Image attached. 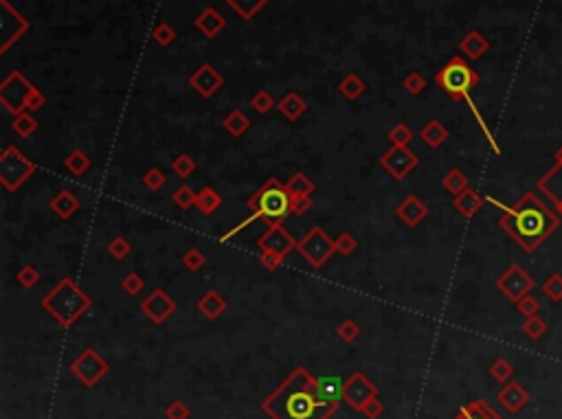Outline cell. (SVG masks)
Listing matches in <instances>:
<instances>
[{
    "instance_id": "db71d44e",
    "label": "cell",
    "mask_w": 562,
    "mask_h": 419,
    "mask_svg": "<svg viewBox=\"0 0 562 419\" xmlns=\"http://www.w3.org/2000/svg\"><path fill=\"white\" fill-rule=\"evenodd\" d=\"M516 310H518L520 316L532 318V316H538V312H540V303H538V298H536V296L527 294V296H523V298H520V301L516 303Z\"/></svg>"
},
{
    "instance_id": "e575fe53",
    "label": "cell",
    "mask_w": 562,
    "mask_h": 419,
    "mask_svg": "<svg viewBox=\"0 0 562 419\" xmlns=\"http://www.w3.org/2000/svg\"><path fill=\"white\" fill-rule=\"evenodd\" d=\"M11 130H13L20 138H31V136L37 132V121H35L33 112H23V114L13 116Z\"/></svg>"
},
{
    "instance_id": "5bb4252c",
    "label": "cell",
    "mask_w": 562,
    "mask_h": 419,
    "mask_svg": "<svg viewBox=\"0 0 562 419\" xmlns=\"http://www.w3.org/2000/svg\"><path fill=\"white\" fill-rule=\"evenodd\" d=\"M378 397V387L369 380L363 371L352 373L347 380L343 382V402L349 404L354 411H363V406Z\"/></svg>"
},
{
    "instance_id": "9f6ffc18",
    "label": "cell",
    "mask_w": 562,
    "mask_h": 419,
    "mask_svg": "<svg viewBox=\"0 0 562 419\" xmlns=\"http://www.w3.org/2000/svg\"><path fill=\"white\" fill-rule=\"evenodd\" d=\"M253 222H257V217H255V215L251 213V215H249L246 219H242V222H239V224H235V226H233L231 231H227V233H225L222 237H220V244H225V242H229V239H233V237H235L237 233H242L244 229H249V226H251Z\"/></svg>"
},
{
    "instance_id": "7bdbcfd3",
    "label": "cell",
    "mask_w": 562,
    "mask_h": 419,
    "mask_svg": "<svg viewBox=\"0 0 562 419\" xmlns=\"http://www.w3.org/2000/svg\"><path fill=\"white\" fill-rule=\"evenodd\" d=\"M251 106L257 114H268L273 108H277V102L273 99V95L268 90H257L251 97Z\"/></svg>"
},
{
    "instance_id": "8992f818",
    "label": "cell",
    "mask_w": 562,
    "mask_h": 419,
    "mask_svg": "<svg viewBox=\"0 0 562 419\" xmlns=\"http://www.w3.org/2000/svg\"><path fill=\"white\" fill-rule=\"evenodd\" d=\"M433 82L435 86L444 90L453 102H470V92L472 88L479 86L481 77L464 57L455 55L435 73Z\"/></svg>"
},
{
    "instance_id": "277c9868",
    "label": "cell",
    "mask_w": 562,
    "mask_h": 419,
    "mask_svg": "<svg viewBox=\"0 0 562 419\" xmlns=\"http://www.w3.org/2000/svg\"><path fill=\"white\" fill-rule=\"evenodd\" d=\"M0 104L5 106L9 114L18 116L23 112L42 110L47 104V97L20 71H11L3 82H0Z\"/></svg>"
},
{
    "instance_id": "f5cc1de1",
    "label": "cell",
    "mask_w": 562,
    "mask_h": 419,
    "mask_svg": "<svg viewBox=\"0 0 562 419\" xmlns=\"http://www.w3.org/2000/svg\"><path fill=\"white\" fill-rule=\"evenodd\" d=\"M145 288V281H143V277H140L138 272H128L124 279H121V290L130 296H136L140 294V290Z\"/></svg>"
},
{
    "instance_id": "7a4b0ae2",
    "label": "cell",
    "mask_w": 562,
    "mask_h": 419,
    "mask_svg": "<svg viewBox=\"0 0 562 419\" xmlns=\"http://www.w3.org/2000/svg\"><path fill=\"white\" fill-rule=\"evenodd\" d=\"M486 202L503 211V215L498 217V226L525 253L538 250L560 226V215L551 211L534 191H525L512 207L498 202L492 195H486Z\"/></svg>"
},
{
    "instance_id": "ba28073f",
    "label": "cell",
    "mask_w": 562,
    "mask_h": 419,
    "mask_svg": "<svg viewBox=\"0 0 562 419\" xmlns=\"http://www.w3.org/2000/svg\"><path fill=\"white\" fill-rule=\"evenodd\" d=\"M35 163L18 145H7L0 154V185L9 193H18V189L35 176Z\"/></svg>"
},
{
    "instance_id": "60d3db41",
    "label": "cell",
    "mask_w": 562,
    "mask_h": 419,
    "mask_svg": "<svg viewBox=\"0 0 562 419\" xmlns=\"http://www.w3.org/2000/svg\"><path fill=\"white\" fill-rule=\"evenodd\" d=\"M108 255L112 257V259H116V262H124L126 257H130V253H132V244L128 242L126 237H112L110 242H108Z\"/></svg>"
},
{
    "instance_id": "7c38bea8",
    "label": "cell",
    "mask_w": 562,
    "mask_h": 419,
    "mask_svg": "<svg viewBox=\"0 0 562 419\" xmlns=\"http://www.w3.org/2000/svg\"><path fill=\"white\" fill-rule=\"evenodd\" d=\"M419 165V158L409 145H391L383 156H380V167H383L393 181H405V178Z\"/></svg>"
},
{
    "instance_id": "d4e9b609",
    "label": "cell",
    "mask_w": 562,
    "mask_h": 419,
    "mask_svg": "<svg viewBox=\"0 0 562 419\" xmlns=\"http://www.w3.org/2000/svg\"><path fill=\"white\" fill-rule=\"evenodd\" d=\"M488 49H490V42L484 37V33L477 31V29L468 31L464 37L459 40V51L464 53L468 59H472V62H474V59L484 57L488 53Z\"/></svg>"
},
{
    "instance_id": "bcb514c9",
    "label": "cell",
    "mask_w": 562,
    "mask_h": 419,
    "mask_svg": "<svg viewBox=\"0 0 562 419\" xmlns=\"http://www.w3.org/2000/svg\"><path fill=\"white\" fill-rule=\"evenodd\" d=\"M336 334H338V338L343 343L352 345V343H356L358 338H360V327H358L356 321H352V318H343V321H340L338 327H336Z\"/></svg>"
},
{
    "instance_id": "f907efd6",
    "label": "cell",
    "mask_w": 562,
    "mask_h": 419,
    "mask_svg": "<svg viewBox=\"0 0 562 419\" xmlns=\"http://www.w3.org/2000/svg\"><path fill=\"white\" fill-rule=\"evenodd\" d=\"M402 88H405L409 95L417 97V95H422V90L426 88V79L422 77V73H417V71H411V73H409V75H405V79H402Z\"/></svg>"
},
{
    "instance_id": "8d00e7d4",
    "label": "cell",
    "mask_w": 562,
    "mask_h": 419,
    "mask_svg": "<svg viewBox=\"0 0 562 419\" xmlns=\"http://www.w3.org/2000/svg\"><path fill=\"white\" fill-rule=\"evenodd\" d=\"M140 183H143V187H145V189H150V191L158 193L160 189H163V187L167 185V176H165V171H163V169H158V167H150V169L143 174V178H140Z\"/></svg>"
},
{
    "instance_id": "83f0119b",
    "label": "cell",
    "mask_w": 562,
    "mask_h": 419,
    "mask_svg": "<svg viewBox=\"0 0 562 419\" xmlns=\"http://www.w3.org/2000/svg\"><path fill=\"white\" fill-rule=\"evenodd\" d=\"M284 185H286V191L290 193V198H312V193L316 189V185L310 181V176L304 171H294Z\"/></svg>"
},
{
    "instance_id": "f35d334b",
    "label": "cell",
    "mask_w": 562,
    "mask_h": 419,
    "mask_svg": "<svg viewBox=\"0 0 562 419\" xmlns=\"http://www.w3.org/2000/svg\"><path fill=\"white\" fill-rule=\"evenodd\" d=\"M490 375L494 377L496 382L501 384H506L512 380V375H514V367L512 363L508 360V358H496V360L490 365Z\"/></svg>"
},
{
    "instance_id": "ee69618b",
    "label": "cell",
    "mask_w": 562,
    "mask_h": 419,
    "mask_svg": "<svg viewBox=\"0 0 562 419\" xmlns=\"http://www.w3.org/2000/svg\"><path fill=\"white\" fill-rule=\"evenodd\" d=\"M543 292L551 303H562V274L554 272L547 277V281L543 284Z\"/></svg>"
},
{
    "instance_id": "4316f807",
    "label": "cell",
    "mask_w": 562,
    "mask_h": 419,
    "mask_svg": "<svg viewBox=\"0 0 562 419\" xmlns=\"http://www.w3.org/2000/svg\"><path fill=\"white\" fill-rule=\"evenodd\" d=\"M455 419H503L486 400H472L466 406H461Z\"/></svg>"
},
{
    "instance_id": "d6986e66",
    "label": "cell",
    "mask_w": 562,
    "mask_h": 419,
    "mask_svg": "<svg viewBox=\"0 0 562 419\" xmlns=\"http://www.w3.org/2000/svg\"><path fill=\"white\" fill-rule=\"evenodd\" d=\"M429 207L426 202H422L417 195H407L402 202L395 207V215L407 229H417L424 219L429 217Z\"/></svg>"
},
{
    "instance_id": "4dcf8cb0",
    "label": "cell",
    "mask_w": 562,
    "mask_h": 419,
    "mask_svg": "<svg viewBox=\"0 0 562 419\" xmlns=\"http://www.w3.org/2000/svg\"><path fill=\"white\" fill-rule=\"evenodd\" d=\"M225 3H227V5H229L239 18L246 20V23H249V20H253L259 11H262V9L270 3V0H225Z\"/></svg>"
},
{
    "instance_id": "9c48e42d",
    "label": "cell",
    "mask_w": 562,
    "mask_h": 419,
    "mask_svg": "<svg viewBox=\"0 0 562 419\" xmlns=\"http://www.w3.org/2000/svg\"><path fill=\"white\" fill-rule=\"evenodd\" d=\"M297 253L304 257L314 270H318L332 259V255L336 253V244H334V239L325 233L323 226H312L297 242Z\"/></svg>"
},
{
    "instance_id": "680465c9",
    "label": "cell",
    "mask_w": 562,
    "mask_h": 419,
    "mask_svg": "<svg viewBox=\"0 0 562 419\" xmlns=\"http://www.w3.org/2000/svg\"><path fill=\"white\" fill-rule=\"evenodd\" d=\"M383 411H385V406L380 404L378 397H373V400H369V402L363 406V411H360V413H363L365 417H369V419H378L380 415H383Z\"/></svg>"
},
{
    "instance_id": "f6af8a7d",
    "label": "cell",
    "mask_w": 562,
    "mask_h": 419,
    "mask_svg": "<svg viewBox=\"0 0 562 419\" xmlns=\"http://www.w3.org/2000/svg\"><path fill=\"white\" fill-rule=\"evenodd\" d=\"M172 171L178 176V178H189L193 171H196V161L189 156V154H178L174 161H172Z\"/></svg>"
},
{
    "instance_id": "816d5d0a",
    "label": "cell",
    "mask_w": 562,
    "mask_h": 419,
    "mask_svg": "<svg viewBox=\"0 0 562 419\" xmlns=\"http://www.w3.org/2000/svg\"><path fill=\"white\" fill-rule=\"evenodd\" d=\"M334 244H336V253H338V255L349 257V255H354V250L358 248V239H356L352 233L343 231V233H340V235L334 239Z\"/></svg>"
},
{
    "instance_id": "11a10c76",
    "label": "cell",
    "mask_w": 562,
    "mask_h": 419,
    "mask_svg": "<svg viewBox=\"0 0 562 419\" xmlns=\"http://www.w3.org/2000/svg\"><path fill=\"white\" fill-rule=\"evenodd\" d=\"M189 415H191V411L187 408L185 402H180V400L172 402V404L165 408V417H167V419H189Z\"/></svg>"
},
{
    "instance_id": "603a6c76",
    "label": "cell",
    "mask_w": 562,
    "mask_h": 419,
    "mask_svg": "<svg viewBox=\"0 0 562 419\" xmlns=\"http://www.w3.org/2000/svg\"><path fill=\"white\" fill-rule=\"evenodd\" d=\"M486 205V198L484 195H479L474 189H466V191H461L459 195L453 198V207L459 215H464V217H474L481 209H484Z\"/></svg>"
},
{
    "instance_id": "b9f144b4",
    "label": "cell",
    "mask_w": 562,
    "mask_h": 419,
    "mask_svg": "<svg viewBox=\"0 0 562 419\" xmlns=\"http://www.w3.org/2000/svg\"><path fill=\"white\" fill-rule=\"evenodd\" d=\"M520 332H523L530 341H538V338H543L547 334V323L540 316H532V318H525V323H523V327H520Z\"/></svg>"
},
{
    "instance_id": "7dc6e473",
    "label": "cell",
    "mask_w": 562,
    "mask_h": 419,
    "mask_svg": "<svg viewBox=\"0 0 562 419\" xmlns=\"http://www.w3.org/2000/svg\"><path fill=\"white\" fill-rule=\"evenodd\" d=\"M413 130L407 126V123H395L389 132H387V138L391 141V145H409L413 141Z\"/></svg>"
},
{
    "instance_id": "52a82bcc",
    "label": "cell",
    "mask_w": 562,
    "mask_h": 419,
    "mask_svg": "<svg viewBox=\"0 0 562 419\" xmlns=\"http://www.w3.org/2000/svg\"><path fill=\"white\" fill-rule=\"evenodd\" d=\"M259 262L268 272H275L284 266L286 257L297 250V239L288 233L284 224H270L262 237H257Z\"/></svg>"
},
{
    "instance_id": "2e32d148",
    "label": "cell",
    "mask_w": 562,
    "mask_h": 419,
    "mask_svg": "<svg viewBox=\"0 0 562 419\" xmlns=\"http://www.w3.org/2000/svg\"><path fill=\"white\" fill-rule=\"evenodd\" d=\"M538 191L547 195V200L562 217V145L554 156V165L545 171V176H540Z\"/></svg>"
},
{
    "instance_id": "74e56055",
    "label": "cell",
    "mask_w": 562,
    "mask_h": 419,
    "mask_svg": "<svg viewBox=\"0 0 562 419\" xmlns=\"http://www.w3.org/2000/svg\"><path fill=\"white\" fill-rule=\"evenodd\" d=\"M196 195H198V191H193L189 185H180V187L174 191L172 200H174V205H176L180 211H189L191 207H196Z\"/></svg>"
},
{
    "instance_id": "836d02e7",
    "label": "cell",
    "mask_w": 562,
    "mask_h": 419,
    "mask_svg": "<svg viewBox=\"0 0 562 419\" xmlns=\"http://www.w3.org/2000/svg\"><path fill=\"white\" fill-rule=\"evenodd\" d=\"M441 187H444L453 198L455 195H459L461 191H466L470 185H468V176L461 171V169H457V167H453L446 176H444V181H441Z\"/></svg>"
},
{
    "instance_id": "4fadbf2b",
    "label": "cell",
    "mask_w": 562,
    "mask_h": 419,
    "mask_svg": "<svg viewBox=\"0 0 562 419\" xmlns=\"http://www.w3.org/2000/svg\"><path fill=\"white\" fill-rule=\"evenodd\" d=\"M494 286H496V290L501 294H506L510 301L518 303L520 298L527 296L534 290V279L523 268H520L518 264H512L503 274L496 277Z\"/></svg>"
},
{
    "instance_id": "ab89813d",
    "label": "cell",
    "mask_w": 562,
    "mask_h": 419,
    "mask_svg": "<svg viewBox=\"0 0 562 419\" xmlns=\"http://www.w3.org/2000/svg\"><path fill=\"white\" fill-rule=\"evenodd\" d=\"M16 281L20 288H25V290H31L40 284V272L33 264H25L23 268H20L16 272Z\"/></svg>"
},
{
    "instance_id": "7402d4cb",
    "label": "cell",
    "mask_w": 562,
    "mask_h": 419,
    "mask_svg": "<svg viewBox=\"0 0 562 419\" xmlns=\"http://www.w3.org/2000/svg\"><path fill=\"white\" fill-rule=\"evenodd\" d=\"M277 110H279L281 116L286 119V121L294 123L308 112V102L299 92L290 90V92H286L284 97H281V102L277 104Z\"/></svg>"
},
{
    "instance_id": "e0dca14e",
    "label": "cell",
    "mask_w": 562,
    "mask_h": 419,
    "mask_svg": "<svg viewBox=\"0 0 562 419\" xmlns=\"http://www.w3.org/2000/svg\"><path fill=\"white\" fill-rule=\"evenodd\" d=\"M189 86L203 99H211L220 88L225 86V77L220 75L211 64H200L189 75Z\"/></svg>"
},
{
    "instance_id": "44dd1931",
    "label": "cell",
    "mask_w": 562,
    "mask_h": 419,
    "mask_svg": "<svg viewBox=\"0 0 562 419\" xmlns=\"http://www.w3.org/2000/svg\"><path fill=\"white\" fill-rule=\"evenodd\" d=\"M49 209L59 217V219H71L79 209H82V202L79 198L68 191V189H59L51 200H49Z\"/></svg>"
},
{
    "instance_id": "c3c4849f",
    "label": "cell",
    "mask_w": 562,
    "mask_h": 419,
    "mask_svg": "<svg viewBox=\"0 0 562 419\" xmlns=\"http://www.w3.org/2000/svg\"><path fill=\"white\" fill-rule=\"evenodd\" d=\"M205 264H207V257H205V253L200 250V248H189V250L183 255V266H185L189 272L203 270Z\"/></svg>"
},
{
    "instance_id": "8fae6325",
    "label": "cell",
    "mask_w": 562,
    "mask_h": 419,
    "mask_svg": "<svg viewBox=\"0 0 562 419\" xmlns=\"http://www.w3.org/2000/svg\"><path fill=\"white\" fill-rule=\"evenodd\" d=\"M110 371V365L104 360L102 356L97 353V349L88 347L84 349L82 353H79L73 365H71V373L77 377L79 382H82L84 387H97L99 382H102V377Z\"/></svg>"
},
{
    "instance_id": "484cf974",
    "label": "cell",
    "mask_w": 562,
    "mask_h": 419,
    "mask_svg": "<svg viewBox=\"0 0 562 419\" xmlns=\"http://www.w3.org/2000/svg\"><path fill=\"white\" fill-rule=\"evenodd\" d=\"M448 128L444 123H439L437 119H431V121L419 130V138L424 141L431 150H439L441 145H444L448 141Z\"/></svg>"
},
{
    "instance_id": "1f68e13d",
    "label": "cell",
    "mask_w": 562,
    "mask_h": 419,
    "mask_svg": "<svg viewBox=\"0 0 562 419\" xmlns=\"http://www.w3.org/2000/svg\"><path fill=\"white\" fill-rule=\"evenodd\" d=\"M365 90H367L365 82L358 75H354V73L347 75V77H343V82L338 84V92L343 95L347 102H356V99H360V97L365 95Z\"/></svg>"
},
{
    "instance_id": "6f0895ef",
    "label": "cell",
    "mask_w": 562,
    "mask_h": 419,
    "mask_svg": "<svg viewBox=\"0 0 562 419\" xmlns=\"http://www.w3.org/2000/svg\"><path fill=\"white\" fill-rule=\"evenodd\" d=\"M290 209L297 217L306 215L312 209V198H290Z\"/></svg>"
},
{
    "instance_id": "5b68a950",
    "label": "cell",
    "mask_w": 562,
    "mask_h": 419,
    "mask_svg": "<svg viewBox=\"0 0 562 419\" xmlns=\"http://www.w3.org/2000/svg\"><path fill=\"white\" fill-rule=\"evenodd\" d=\"M249 209L257 219H264L268 226L284 224V219L292 215L290 193L286 191L284 183H279L277 178H268V181L249 198Z\"/></svg>"
},
{
    "instance_id": "6da1fadb",
    "label": "cell",
    "mask_w": 562,
    "mask_h": 419,
    "mask_svg": "<svg viewBox=\"0 0 562 419\" xmlns=\"http://www.w3.org/2000/svg\"><path fill=\"white\" fill-rule=\"evenodd\" d=\"M338 406L340 402L321 395L316 377L306 367H297L262 402V411L270 419H330Z\"/></svg>"
},
{
    "instance_id": "9a60e30c",
    "label": "cell",
    "mask_w": 562,
    "mask_h": 419,
    "mask_svg": "<svg viewBox=\"0 0 562 419\" xmlns=\"http://www.w3.org/2000/svg\"><path fill=\"white\" fill-rule=\"evenodd\" d=\"M178 305L176 298H172L163 288H154L143 301H140V312H143L154 325H165L176 314Z\"/></svg>"
},
{
    "instance_id": "d6a6232c",
    "label": "cell",
    "mask_w": 562,
    "mask_h": 419,
    "mask_svg": "<svg viewBox=\"0 0 562 419\" xmlns=\"http://www.w3.org/2000/svg\"><path fill=\"white\" fill-rule=\"evenodd\" d=\"M64 167H66L73 176H84V174L92 167V161H90V156H88L84 150H73V152L64 158Z\"/></svg>"
},
{
    "instance_id": "30bf717a",
    "label": "cell",
    "mask_w": 562,
    "mask_h": 419,
    "mask_svg": "<svg viewBox=\"0 0 562 419\" xmlns=\"http://www.w3.org/2000/svg\"><path fill=\"white\" fill-rule=\"evenodd\" d=\"M29 20L13 9L9 0H0V53H7L29 31Z\"/></svg>"
},
{
    "instance_id": "d590c367",
    "label": "cell",
    "mask_w": 562,
    "mask_h": 419,
    "mask_svg": "<svg viewBox=\"0 0 562 419\" xmlns=\"http://www.w3.org/2000/svg\"><path fill=\"white\" fill-rule=\"evenodd\" d=\"M318 382V391L321 395L325 397L330 402H340L343 400V382L338 377H316Z\"/></svg>"
},
{
    "instance_id": "681fc988",
    "label": "cell",
    "mask_w": 562,
    "mask_h": 419,
    "mask_svg": "<svg viewBox=\"0 0 562 419\" xmlns=\"http://www.w3.org/2000/svg\"><path fill=\"white\" fill-rule=\"evenodd\" d=\"M152 40H154L158 47H169L174 40H176V31L167 23H158L154 27V31H152Z\"/></svg>"
},
{
    "instance_id": "f546056e",
    "label": "cell",
    "mask_w": 562,
    "mask_h": 419,
    "mask_svg": "<svg viewBox=\"0 0 562 419\" xmlns=\"http://www.w3.org/2000/svg\"><path fill=\"white\" fill-rule=\"evenodd\" d=\"M222 128H225L231 136L239 138V136H244V134L251 130V119H249L242 110H239V108H235V110H231V112L225 116Z\"/></svg>"
},
{
    "instance_id": "f1b7e54d",
    "label": "cell",
    "mask_w": 562,
    "mask_h": 419,
    "mask_svg": "<svg viewBox=\"0 0 562 419\" xmlns=\"http://www.w3.org/2000/svg\"><path fill=\"white\" fill-rule=\"evenodd\" d=\"M220 207H222V195H220L215 189L205 187V189L198 191V195H196V209L203 213L205 217L213 215Z\"/></svg>"
},
{
    "instance_id": "ffe728a7",
    "label": "cell",
    "mask_w": 562,
    "mask_h": 419,
    "mask_svg": "<svg viewBox=\"0 0 562 419\" xmlns=\"http://www.w3.org/2000/svg\"><path fill=\"white\" fill-rule=\"evenodd\" d=\"M196 29L203 33L205 37H209V40H213V37H217L220 33L225 31V27H227V18L220 13L215 7H207V9H203L200 11V16L196 18Z\"/></svg>"
},
{
    "instance_id": "3957f363",
    "label": "cell",
    "mask_w": 562,
    "mask_h": 419,
    "mask_svg": "<svg viewBox=\"0 0 562 419\" xmlns=\"http://www.w3.org/2000/svg\"><path fill=\"white\" fill-rule=\"evenodd\" d=\"M40 305L59 327H73L90 310L92 298L71 277H64L53 290L40 298Z\"/></svg>"
},
{
    "instance_id": "cb8c5ba5",
    "label": "cell",
    "mask_w": 562,
    "mask_h": 419,
    "mask_svg": "<svg viewBox=\"0 0 562 419\" xmlns=\"http://www.w3.org/2000/svg\"><path fill=\"white\" fill-rule=\"evenodd\" d=\"M229 303H227V298L220 294L217 290H209L203 294V298L198 301V312L203 314L207 321H217L220 316H222L227 312Z\"/></svg>"
},
{
    "instance_id": "ac0fdd59",
    "label": "cell",
    "mask_w": 562,
    "mask_h": 419,
    "mask_svg": "<svg viewBox=\"0 0 562 419\" xmlns=\"http://www.w3.org/2000/svg\"><path fill=\"white\" fill-rule=\"evenodd\" d=\"M496 402L503 406L510 415H518L530 402V393L523 384H518L516 380H510L501 387V391L496 393Z\"/></svg>"
}]
</instances>
